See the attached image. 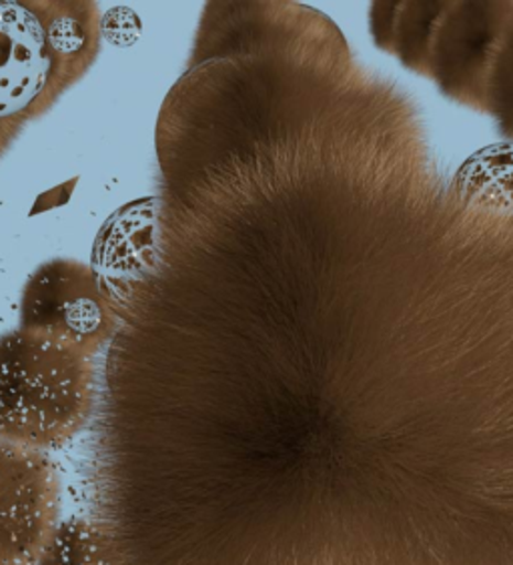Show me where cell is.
I'll return each mask as SVG.
<instances>
[{"instance_id": "3957f363", "label": "cell", "mask_w": 513, "mask_h": 565, "mask_svg": "<svg viewBox=\"0 0 513 565\" xmlns=\"http://www.w3.org/2000/svg\"><path fill=\"white\" fill-rule=\"evenodd\" d=\"M58 511L53 463L43 451L0 439V565H36Z\"/></svg>"}, {"instance_id": "6da1fadb", "label": "cell", "mask_w": 513, "mask_h": 565, "mask_svg": "<svg viewBox=\"0 0 513 565\" xmlns=\"http://www.w3.org/2000/svg\"><path fill=\"white\" fill-rule=\"evenodd\" d=\"M90 407V355L26 329L0 338V439L34 451L63 446Z\"/></svg>"}, {"instance_id": "5b68a950", "label": "cell", "mask_w": 513, "mask_h": 565, "mask_svg": "<svg viewBox=\"0 0 513 565\" xmlns=\"http://www.w3.org/2000/svg\"><path fill=\"white\" fill-rule=\"evenodd\" d=\"M36 565H119V557L103 525L75 518L56 525Z\"/></svg>"}, {"instance_id": "7a4b0ae2", "label": "cell", "mask_w": 513, "mask_h": 565, "mask_svg": "<svg viewBox=\"0 0 513 565\" xmlns=\"http://www.w3.org/2000/svg\"><path fill=\"white\" fill-rule=\"evenodd\" d=\"M93 51L87 9L0 0V122L51 105L87 68Z\"/></svg>"}, {"instance_id": "277c9868", "label": "cell", "mask_w": 513, "mask_h": 565, "mask_svg": "<svg viewBox=\"0 0 513 565\" xmlns=\"http://www.w3.org/2000/svg\"><path fill=\"white\" fill-rule=\"evenodd\" d=\"M110 327L109 309L81 265L51 263L24 291L21 329L93 355L109 338Z\"/></svg>"}]
</instances>
